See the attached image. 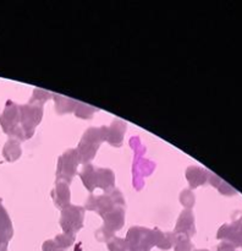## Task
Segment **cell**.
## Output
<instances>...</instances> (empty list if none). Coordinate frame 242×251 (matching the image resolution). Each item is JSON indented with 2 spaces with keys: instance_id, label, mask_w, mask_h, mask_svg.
Segmentation results:
<instances>
[{
  "instance_id": "cell-3",
  "label": "cell",
  "mask_w": 242,
  "mask_h": 251,
  "mask_svg": "<svg viewBox=\"0 0 242 251\" xmlns=\"http://www.w3.org/2000/svg\"><path fill=\"white\" fill-rule=\"evenodd\" d=\"M105 220V227L109 230H116L120 229L124 225V210H115L109 211L107 216H103Z\"/></svg>"
},
{
  "instance_id": "cell-2",
  "label": "cell",
  "mask_w": 242,
  "mask_h": 251,
  "mask_svg": "<svg viewBox=\"0 0 242 251\" xmlns=\"http://www.w3.org/2000/svg\"><path fill=\"white\" fill-rule=\"evenodd\" d=\"M80 161V157L76 154V151L71 150L67 151L60 159H59V169H58V179L64 178L66 181H71L72 176L75 174L76 166Z\"/></svg>"
},
{
  "instance_id": "cell-5",
  "label": "cell",
  "mask_w": 242,
  "mask_h": 251,
  "mask_svg": "<svg viewBox=\"0 0 242 251\" xmlns=\"http://www.w3.org/2000/svg\"><path fill=\"white\" fill-rule=\"evenodd\" d=\"M186 176H187V179L190 180L191 185L193 184L195 179H197V186L207 180V173H205V171H203L200 168H190L187 171V173H186Z\"/></svg>"
},
{
  "instance_id": "cell-1",
  "label": "cell",
  "mask_w": 242,
  "mask_h": 251,
  "mask_svg": "<svg viewBox=\"0 0 242 251\" xmlns=\"http://www.w3.org/2000/svg\"><path fill=\"white\" fill-rule=\"evenodd\" d=\"M82 220H83V210L78 207H70L65 208L63 211V217H61V225H63V229L66 233H70L72 235L76 230L80 229L82 227Z\"/></svg>"
},
{
  "instance_id": "cell-4",
  "label": "cell",
  "mask_w": 242,
  "mask_h": 251,
  "mask_svg": "<svg viewBox=\"0 0 242 251\" xmlns=\"http://www.w3.org/2000/svg\"><path fill=\"white\" fill-rule=\"evenodd\" d=\"M176 230H177V232L187 233V234L188 230H191V233L195 232V227H193V216L192 213H191V211H183L180 220H178L177 226H176Z\"/></svg>"
}]
</instances>
